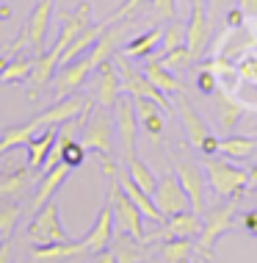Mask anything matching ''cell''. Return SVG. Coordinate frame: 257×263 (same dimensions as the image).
I'll return each mask as SVG.
<instances>
[{"label": "cell", "instance_id": "cell-29", "mask_svg": "<svg viewBox=\"0 0 257 263\" xmlns=\"http://www.w3.org/2000/svg\"><path fill=\"white\" fill-rule=\"evenodd\" d=\"M194 238H169L161 244V258L163 263H191L194 258Z\"/></svg>", "mask_w": 257, "mask_h": 263}, {"label": "cell", "instance_id": "cell-15", "mask_svg": "<svg viewBox=\"0 0 257 263\" xmlns=\"http://www.w3.org/2000/svg\"><path fill=\"white\" fill-rule=\"evenodd\" d=\"M94 95L103 108H113L116 100L125 95L122 91V81H119V67L113 64V59L103 61L97 67V86H94Z\"/></svg>", "mask_w": 257, "mask_h": 263}, {"label": "cell", "instance_id": "cell-28", "mask_svg": "<svg viewBox=\"0 0 257 263\" xmlns=\"http://www.w3.org/2000/svg\"><path fill=\"white\" fill-rule=\"evenodd\" d=\"M213 103H216L219 119H221V125H224L227 130L241 122V117H244V105L235 103V97H232V95H227L224 89H219L216 95H213Z\"/></svg>", "mask_w": 257, "mask_h": 263}, {"label": "cell", "instance_id": "cell-31", "mask_svg": "<svg viewBox=\"0 0 257 263\" xmlns=\"http://www.w3.org/2000/svg\"><path fill=\"white\" fill-rule=\"evenodd\" d=\"M219 153H224L227 158H235V161H246L254 153V139L252 136H230L219 144Z\"/></svg>", "mask_w": 257, "mask_h": 263}, {"label": "cell", "instance_id": "cell-11", "mask_svg": "<svg viewBox=\"0 0 257 263\" xmlns=\"http://www.w3.org/2000/svg\"><path fill=\"white\" fill-rule=\"evenodd\" d=\"M61 55L64 50L61 47H50V50L33 55V67H31V78H28V97L31 100H36V97L45 91L50 83H53L55 78V69L61 67Z\"/></svg>", "mask_w": 257, "mask_h": 263}, {"label": "cell", "instance_id": "cell-1", "mask_svg": "<svg viewBox=\"0 0 257 263\" xmlns=\"http://www.w3.org/2000/svg\"><path fill=\"white\" fill-rule=\"evenodd\" d=\"M205 172H208V183L221 200H241L244 189L249 186V172L232 166V163L205 155Z\"/></svg>", "mask_w": 257, "mask_h": 263}, {"label": "cell", "instance_id": "cell-40", "mask_svg": "<svg viewBox=\"0 0 257 263\" xmlns=\"http://www.w3.org/2000/svg\"><path fill=\"white\" fill-rule=\"evenodd\" d=\"M196 89L202 91V95H216L219 91V78L210 72V69L202 67V72L196 75Z\"/></svg>", "mask_w": 257, "mask_h": 263}, {"label": "cell", "instance_id": "cell-4", "mask_svg": "<svg viewBox=\"0 0 257 263\" xmlns=\"http://www.w3.org/2000/svg\"><path fill=\"white\" fill-rule=\"evenodd\" d=\"M113 64L119 67V81H122V91H125V95H130L133 100H135V97H147V100L158 103L163 111H171L169 95H163V91L155 86V83L149 81L141 69H135L127 55L116 53V55H113Z\"/></svg>", "mask_w": 257, "mask_h": 263}, {"label": "cell", "instance_id": "cell-48", "mask_svg": "<svg viewBox=\"0 0 257 263\" xmlns=\"http://www.w3.org/2000/svg\"><path fill=\"white\" fill-rule=\"evenodd\" d=\"M246 172H249V186H257V163H254V166H249Z\"/></svg>", "mask_w": 257, "mask_h": 263}, {"label": "cell", "instance_id": "cell-34", "mask_svg": "<svg viewBox=\"0 0 257 263\" xmlns=\"http://www.w3.org/2000/svg\"><path fill=\"white\" fill-rule=\"evenodd\" d=\"M161 59V64L169 69V72H188L191 69V61H194V55H191V50L188 47H177V50H171V53H163V55H158Z\"/></svg>", "mask_w": 257, "mask_h": 263}, {"label": "cell", "instance_id": "cell-8", "mask_svg": "<svg viewBox=\"0 0 257 263\" xmlns=\"http://www.w3.org/2000/svg\"><path fill=\"white\" fill-rule=\"evenodd\" d=\"M177 177H180L185 194H188L191 200V211L196 213H205V208H208V172H205L199 163H191V161H180L174 166Z\"/></svg>", "mask_w": 257, "mask_h": 263}, {"label": "cell", "instance_id": "cell-45", "mask_svg": "<svg viewBox=\"0 0 257 263\" xmlns=\"http://www.w3.org/2000/svg\"><path fill=\"white\" fill-rule=\"evenodd\" d=\"M238 9L246 14V17H257V0H238Z\"/></svg>", "mask_w": 257, "mask_h": 263}, {"label": "cell", "instance_id": "cell-49", "mask_svg": "<svg viewBox=\"0 0 257 263\" xmlns=\"http://www.w3.org/2000/svg\"><path fill=\"white\" fill-rule=\"evenodd\" d=\"M235 0H213V6H216V9H227V6H232Z\"/></svg>", "mask_w": 257, "mask_h": 263}, {"label": "cell", "instance_id": "cell-26", "mask_svg": "<svg viewBox=\"0 0 257 263\" xmlns=\"http://www.w3.org/2000/svg\"><path fill=\"white\" fill-rule=\"evenodd\" d=\"M111 252H113V258H116V263H144L147 260L144 241L127 236V233H122L116 241H111Z\"/></svg>", "mask_w": 257, "mask_h": 263}, {"label": "cell", "instance_id": "cell-14", "mask_svg": "<svg viewBox=\"0 0 257 263\" xmlns=\"http://www.w3.org/2000/svg\"><path fill=\"white\" fill-rule=\"evenodd\" d=\"M91 69H94V67H91L89 55H83V59H75V61H69V64H61L58 72H55V78H53L55 95H58V97L75 95V91L83 86V81L89 78Z\"/></svg>", "mask_w": 257, "mask_h": 263}, {"label": "cell", "instance_id": "cell-20", "mask_svg": "<svg viewBox=\"0 0 257 263\" xmlns=\"http://www.w3.org/2000/svg\"><path fill=\"white\" fill-rule=\"evenodd\" d=\"M83 252H86L83 241H58V244H36L31 252V258L39 260V263H58V260L77 258V255H83Z\"/></svg>", "mask_w": 257, "mask_h": 263}, {"label": "cell", "instance_id": "cell-36", "mask_svg": "<svg viewBox=\"0 0 257 263\" xmlns=\"http://www.w3.org/2000/svg\"><path fill=\"white\" fill-rule=\"evenodd\" d=\"M50 153H58V158L61 163H67L69 169H75V166H81L83 158H86V147L81 144V141H67V144H55Z\"/></svg>", "mask_w": 257, "mask_h": 263}, {"label": "cell", "instance_id": "cell-35", "mask_svg": "<svg viewBox=\"0 0 257 263\" xmlns=\"http://www.w3.org/2000/svg\"><path fill=\"white\" fill-rule=\"evenodd\" d=\"M31 67H33V59H25V55H14V61H9L3 72V83H25L31 78Z\"/></svg>", "mask_w": 257, "mask_h": 263}, {"label": "cell", "instance_id": "cell-30", "mask_svg": "<svg viewBox=\"0 0 257 263\" xmlns=\"http://www.w3.org/2000/svg\"><path fill=\"white\" fill-rule=\"evenodd\" d=\"M127 175H130L135 186H139V189H144L147 194H152V191L158 189V180H161V177L155 175L152 169H149L147 163L139 158V155H133V158H127Z\"/></svg>", "mask_w": 257, "mask_h": 263}, {"label": "cell", "instance_id": "cell-10", "mask_svg": "<svg viewBox=\"0 0 257 263\" xmlns=\"http://www.w3.org/2000/svg\"><path fill=\"white\" fill-rule=\"evenodd\" d=\"M202 213L196 211H180L174 213V216H166V222L161 224L158 233H152V236H147V241H169V238H199V233H202Z\"/></svg>", "mask_w": 257, "mask_h": 263}, {"label": "cell", "instance_id": "cell-25", "mask_svg": "<svg viewBox=\"0 0 257 263\" xmlns=\"http://www.w3.org/2000/svg\"><path fill=\"white\" fill-rule=\"evenodd\" d=\"M161 42H163V28H149V31L130 39L127 47H122L119 53L127 55V59H149V55L161 47Z\"/></svg>", "mask_w": 257, "mask_h": 263}, {"label": "cell", "instance_id": "cell-23", "mask_svg": "<svg viewBox=\"0 0 257 263\" xmlns=\"http://www.w3.org/2000/svg\"><path fill=\"white\" fill-rule=\"evenodd\" d=\"M55 136H58V130L50 125V127H42L36 136L25 144L28 147V166H31V169H42V166H45L50 150L55 147Z\"/></svg>", "mask_w": 257, "mask_h": 263}, {"label": "cell", "instance_id": "cell-42", "mask_svg": "<svg viewBox=\"0 0 257 263\" xmlns=\"http://www.w3.org/2000/svg\"><path fill=\"white\" fill-rule=\"evenodd\" d=\"M241 224H244V230L249 233V236H257V208L246 211L244 219H241Z\"/></svg>", "mask_w": 257, "mask_h": 263}, {"label": "cell", "instance_id": "cell-27", "mask_svg": "<svg viewBox=\"0 0 257 263\" xmlns=\"http://www.w3.org/2000/svg\"><path fill=\"white\" fill-rule=\"evenodd\" d=\"M42 130V125H39V119L33 117L31 122H25V125H17V127H6L3 133H0V155H6V153H11L14 147H19V144H28L36 133Z\"/></svg>", "mask_w": 257, "mask_h": 263}, {"label": "cell", "instance_id": "cell-50", "mask_svg": "<svg viewBox=\"0 0 257 263\" xmlns=\"http://www.w3.org/2000/svg\"><path fill=\"white\" fill-rule=\"evenodd\" d=\"M6 67H9V59H6V55H0V81H3V72H6Z\"/></svg>", "mask_w": 257, "mask_h": 263}, {"label": "cell", "instance_id": "cell-38", "mask_svg": "<svg viewBox=\"0 0 257 263\" xmlns=\"http://www.w3.org/2000/svg\"><path fill=\"white\" fill-rule=\"evenodd\" d=\"M205 69H210L216 78H227V81H235V64L227 59V55H216L213 61L205 64Z\"/></svg>", "mask_w": 257, "mask_h": 263}, {"label": "cell", "instance_id": "cell-13", "mask_svg": "<svg viewBox=\"0 0 257 263\" xmlns=\"http://www.w3.org/2000/svg\"><path fill=\"white\" fill-rule=\"evenodd\" d=\"M53 6H55V0H36V6H33L31 17H28V23L23 28L33 55L45 53V36H47L50 20H53Z\"/></svg>", "mask_w": 257, "mask_h": 263}, {"label": "cell", "instance_id": "cell-33", "mask_svg": "<svg viewBox=\"0 0 257 263\" xmlns=\"http://www.w3.org/2000/svg\"><path fill=\"white\" fill-rule=\"evenodd\" d=\"M19 205L14 200H3L0 197V238H11L14 227H17L19 222Z\"/></svg>", "mask_w": 257, "mask_h": 263}, {"label": "cell", "instance_id": "cell-5", "mask_svg": "<svg viewBox=\"0 0 257 263\" xmlns=\"http://www.w3.org/2000/svg\"><path fill=\"white\" fill-rule=\"evenodd\" d=\"M108 197H111V202H113V219H116L119 230L147 244V233H144V222H147V219H144V213L135 208V202L122 191V186H119V177H113V180H111Z\"/></svg>", "mask_w": 257, "mask_h": 263}, {"label": "cell", "instance_id": "cell-22", "mask_svg": "<svg viewBox=\"0 0 257 263\" xmlns=\"http://www.w3.org/2000/svg\"><path fill=\"white\" fill-rule=\"evenodd\" d=\"M141 69H144V75L163 91V95H183V83L174 78V72H169V69L163 67L158 55L144 59V67H141Z\"/></svg>", "mask_w": 257, "mask_h": 263}, {"label": "cell", "instance_id": "cell-19", "mask_svg": "<svg viewBox=\"0 0 257 263\" xmlns=\"http://www.w3.org/2000/svg\"><path fill=\"white\" fill-rule=\"evenodd\" d=\"M125 31H127V25L105 28L103 36L97 39V45L86 53V55H89V61H91V67L97 69L103 61H108V59H113V55L119 53V45H122V39H125Z\"/></svg>", "mask_w": 257, "mask_h": 263}, {"label": "cell", "instance_id": "cell-12", "mask_svg": "<svg viewBox=\"0 0 257 263\" xmlns=\"http://www.w3.org/2000/svg\"><path fill=\"white\" fill-rule=\"evenodd\" d=\"M113 227H116V219H113V202H111V197H105L103 208L97 211V219H94V224H91V230L83 236L86 252L108 250L111 241H113Z\"/></svg>", "mask_w": 257, "mask_h": 263}, {"label": "cell", "instance_id": "cell-21", "mask_svg": "<svg viewBox=\"0 0 257 263\" xmlns=\"http://www.w3.org/2000/svg\"><path fill=\"white\" fill-rule=\"evenodd\" d=\"M72 169L67 166V163H58V166H53V169H47L45 177L39 180V189H36V194H33V208H42V205H47L53 197H58V189L67 183V177Z\"/></svg>", "mask_w": 257, "mask_h": 263}, {"label": "cell", "instance_id": "cell-39", "mask_svg": "<svg viewBox=\"0 0 257 263\" xmlns=\"http://www.w3.org/2000/svg\"><path fill=\"white\" fill-rule=\"evenodd\" d=\"M152 11L158 20L171 23V20H177V0H152Z\"/></svg>", "mask_w": 257, "mask_h": 263}, {"label": "cell", "instance_id": "cell-32", "mask_svg": "<svg viewBox=\"0 0 257 263\" xmlns=\"http://www.w3.org/2000/svg\"><path fill=\"white\" fill-rule=\"evenodd\" d=\"M185 36H188V23H180V20H171V23L163 28V42H161V55L163 53H171L177 47L185 45Z\"/></svg>", "mask_w": 257, "mask_h": 263}, {"label": "cell", "instance_id": "cell-16", "mask_svg": "<svg viewBox=\"0 0 257 263\" xmlns=\"http://www.w3.org/2000/svg\"><path fill=\"white\" fill-rule=\"evenodd\" d=\"M210 39V23H208V11H205V0H194L191 6V20H188V36H185V47L191 50L194 59L205 53Z\"/></svg>", "mask_w": 257, "mask_h": 263}, {"label": "cell", "instance_id": "cell-3", "mask_svg": "<svg viewBox=\"0 0 257 263\" xmlns=\"http://www.w3.org/2000/svg\"><path fill=\"white\" fill-rule=\"evenodd\" d=\"M113 136H116V122H113V108L91 111V117L86 119L83 130H81V144L86 147V153H97V155H113Z\"/></svg>", "mask_w": 257, "mask_h": 263}, {"label": "cell", "instance_id": "cell-51", "mask_svg": "<svg viewBox=\"0 0 257 263\" xmlns=\"http://www.w3.org/2000/svg\"><path fill=\"white\" fill-rule=\"evenodd\" d=\"M0 241H3V238H0Z\"/></svg>", "mask_w": 257, "mask_h": 263}, {"label": "cell", "instance_id": "cell-43", "mask_svg": "<svg viewBox=\"0 0 257 263\" xmlns=\"http://www.w3.org/2000/svg\"><path fill=\"white\" fill-rule=\"evenodd\" d=\"M219 144H221V141H219V139L210 133V136H205V141L196 147V150L202 153V155H216V153H219Z\"/></svg>", "mask_w": 257, "mask_h": 263}, {"label": "cell", "instance_id": "cell-7", "mask_svg": "<svg viewBox=\"0 0 257 263\" xmlns=\"http://www.w3.org/2000/svg\"><path fill=\"white\" fill-rule=\"evenodd\" d=\"M113 122H116V136L122 141V153H125V161L139 155L135 144H139V114H135V103L133 97H119L116 105H113Z\"/></svg>", "mask_w": 257, "mask_h": 263}, {"label": "cell", "instance_id": "cell-18", "mask_svg": "<svg viewBox=\"0 0 257 263\" xmlns=\"http://www.w3.org/2000/svg\"><path fill=\"white\" fill-rule=\"evenodd\" d=\"M33 172H36V169H31V166H14V169H9V172H3L0 175V197L17 202L19 197L36 183Z\"/></svg>", "mask_w": 257, "mask_h": 263}, {"label": "cell", "instance_id": "cell-47", "mask_svg": "<svg viewBox=\"0 0 257 263\" xmlns=\"http://www.w3.org/2000/svg\"><path fill=\"white\" fill-rule=\"evenodd\" d=\"M0 20H11V6L0 0Z\"/></svg>", "mask_w": 257, "mask_h": 263}, {"label": "cell", "instance_id": "cell-9", "mask_svg": "<svg viewBox=\"0 0 257 263\" xmlns=\"http://www.w3.org/2000/svg\"><path fill=\"white\" fill-rule=\"evenodd\" d=\"M152 200H155V205H158V211L163 216H174V213L191 208V200H188V194H185L177 172H166L161 177L158 189L152 191Z\"/></svg>", "mask_w": 257, "mask_h": 263}, {"label": "cell", "instance_id": "cell-44", "mask_svg": "<svg viewBox=\"0 0 257 263\" xmlns=\"http://www.w3.org/2000/svg\"><path fill=\"white\" fill-rule=\"evenodd\" d=\"M244 17H246V14L241 9H230V11H227V25H230V28H241V25H244Z\"/></svg>", "mask_w": 257, "mask_h": 263}, {"label": "cell", "instance_id": "cell-41", "mask_svg": "<svg viewBox=\"0 0 257 263\" xmlns=\"http://www.w3.org/2000/svg\"><path fill=\"white\" fill-rule=\"evenodd\" d=\"M97 163H100V169H103V175L108 177V180H113V177H119V172H122L113 155H97Z\"/></svg>", "mask_w": 257, "mask_h": 263}, {"label": "cell", "instance_id": "cell-24", "mask_svg": "<svg viewBox=\"0 0 257 263\" xmlns=\"http://www.w3.org/2000/svg\"><path fill=\"white\" fill-rule=\"evenodd\" d=\"M177 111H180V119H183V125H185V133L191 136V141L199 147L205 141V136H210V127L208 122H205L202 117L196 114V108L191 105L188 100H185L183 95H177Z\"/></svg>", "mask_w": 257, "mask_h": 263}, {"label": "cell", "instance_id": "cell-2", "mask_svg": "<svg viewBox=\"0 0 257 263\" xmlns=\"http://www.w3.org/2000/svg\"><path fill=\"white\" fill-rule=\"evenodd\" d=\"M235 200H227L224 205H216V208L208 211L205 216V224H202V233L196 238V255L202 263H213L210 260V252H213V244L224 236V233L232 230L235 224Z\"/></svg>", "mask_w": 257, "mask_h": 263}, {"label": "cell", "instance_id": "cell-37", "mask_svg": "<svg viewBox=\"0 0 257 263\" xmlns=\"http://www.w3.org/2000/svg\"><path fill=\"white\" fill-rule=\"evenodd\" d=\"M147 3H152V0H122V6H119V9L113 11L111 17L105 20V23L111 25V23H116V20H133L135 14H139L141 9H144Z\"/></svg>", "mask_w": 257, "mask_h": 263}, {"label": "cell", "instance_id": "cell-6", "mask_svg": "<svg viewBox=\"0 0 257 263\" xmlns=\"http://www.w3.org/2000/svg\"><path fill=\"white\" fill-rule=\"evenodd\" d=\"M28 236L36 244H58V241H69L67 230L61 224V211H58V197H53L47 205H42L33 216L31 227H28Z\"/></svg>", "mask_w": 257, "mask_h": 263}, {"label": "cell", "instance_id": "cell-46", "mask_svg": "<svg viewBox=\"0 0 257 263\" xmlns=\"http://www.w3.org/2000/svg\"><path fill=\"white\" fill-rule=\"evenodd\" d=\"M11 258V238H3L0 241V263H9Z\"/></svg>", "mask_w": 257, "mask_h": 263}, {"label": "cell", "instance_id": "cell-17", "mask_svg": "<svg viewBox=\"0 0 257 263\" xmlns=\"http://www.w3.org/2000/svg\"><path fill=\"white\" fill-rule=\"evenodd\" d=\"M119 186H122V191L135 202V208L144 213V219H147L149 224H163V222H166V216H163V213L158 211V205H155L152 194H147L144 189L135 186L133 177L127 175V169H122V172H119Z\"/></svg>", "mask_w": 257, "mask_h": 263}]
</instances>
